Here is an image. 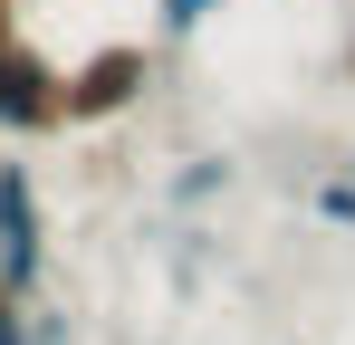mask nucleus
Here are the masks:
<instances>
[{
	"label": "nucleus",
	"mask_w": 355,
	"mask_h": 345,
	"mask_svg": "<svg viewBox=\"0 0 355 345\" xmlns=\"http://www.w3.org/2000/svg\"><path fill=\"white\" fill-rule=\"evenodd\" d=\"M346 67H355V29H346Z\"/></svg>",
	"instance_id": "9"
},
{
	"label": "nucleus",
	"mask_w": 355,
	"mask_h": 345,
	"mask_svg": "<svg viewBox=\"0 0 355 345\" xmlns=\"http://www.w3.org/2000/svg\"><path fill=\"white\" fill-rule=\"evenodd\" d=\"M58 125H67V67L39 57L29 39H10L0 48V134L29 144V134H58Z\"/></svg>",
	"instance_id": "2"
},
{
	"label": "nucleus",
	"mask_w": 355,
	"mask_h": 345,
	"mask_svg": "<svg viewBox=\"0 0 355 345\" xmlns=\"http://www.w3.org/2000/svg\"><path fill=\"white\" fill-rule=\"evenodd\" d=\"M211 10H221V0H154V29H164V39H202Z\"/></svg>",
	"instance_id": "6"
},
{
	"label": "nucleus",
	"mask_w": 355,
	"mask_h": 345,
	"mask_svg": "<svg viewBox=\"0 0 355 345\" xmlns=\"http://www.w3.org/2000/svg\"><path fill=\"white\" fill-rule=\"evenodd\" d=\"M10 39H19V0H0V48H10Z\"/></svg>",
	"instance_id": "8"
},
{
	"label": "nucleus",
	"mask_w": 355,
	"mask_h": 345,
	"mask_svg": "<svg viewBox=\"0 0 355 345\" xmlns=\"http://www.w3.org/2000/svg\"><path fill=\"white\" fill-rule=\"evenodd\" d=\"M49 278V211H39V172L0 154V297H39Z\"/></svg>",
	"instance_id": "1"
},
{
	"label": "nucleus",
	"mask_w": 355,
	"mask_h": 345,
	"mask_svg": "<svg viewBox=\"0 0 355 345\" xmlns=\"http://www.w3.org/2000/svg\"><path fill=\"white\" fill-rule=\"evenodd\" d=\"M346 172H355V154H346Z\"/></svg>",
	"instance_id": "10"
},
{
	"label": "nucleus",
	"mask_w": 355,
	"mask_h": 345,
	"mask_svg": "<svg viewBox=\"0 0 355 345\" xmlns=\"http://www.w3.org/2000/svg\"><path fill=\"white\" fill-rule=\"evenodd\" d=\"M144 87H154V48L106 39V48H87L77 67H67V125H116Z\"/></svg>",
	"instance_id": "3"
},
{
	"label": "nucleus",
	"mask_w": 355,
	"mask_h": 345,
	"mask_svg": "<svg viewBox=\"0 0 355 345\" xmlns=\"http://www.w3.org/2000/svg\"><path fill=\"white\" fill-rule=\"evenodd\" d=\"M307 211H317V221H327V230H355V172L336 163V172H327V182H317V192H307Z\"/></svg>",
	"instance_id": "5"
},
{
	"label": "nucleus",
	"mask_w": 355,
	"mask_h": 345,
	"mask_svg": "<svg viewBox=\"0 0 355 345\" xmlns=\"http://www.w3.org/2000/svg\"><path fill=\"white\" fill-rule=\"evenodd\" d=\"M231 182H240L231 154H182V163L164 172V202H173V211H202V202H221Z\"/></svg>",
	"instance_id": "4"
},
{
	"label": "nucleus",
	"mask_w": 355,
	"mask_h": 345,
	"mask_svg": "<svg viewBox=\"0 0 355 345\" xmlns=\"http://www.w3.org/2000/svg\"><path fill=\"white\" fill-rule=\"evenodd\" d=\"M0 345H29V297H0Z\"/></svg>",
	"instance_id": "7"
}]
</instances>
